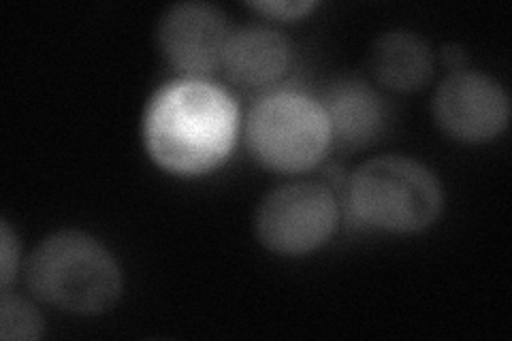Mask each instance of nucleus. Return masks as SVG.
<instances>
[{
  "label": "nucleus",
  "mask_w": 512,
  "mask_h": 341,
  "mask_svg": "<svg viewBox=\"0 0 512 341\" xmlns=\"http://www.w3.org/2000/svg\"><path fill=\"white\" fill-rule=\"evenodd\" d=\"M26 284L56 310L94 316L118 303L124 278L114 254L99 239L67 229L45 237L28 256Z\"/></svg>",
  "instance_id": "2"
},
{
  "label": "nucleus",
  "mask_w": 512,
  "mask_h": 341,
  "mask_svg": "<svg viewBox=\"0 0 512 341\" xmlns=\"http://www.w3.org/2000/svg\"><path fill=\"white\" fill-rule=\"evenodd\" d=\"M370 73L382 88L393 92L421 90L434 73V52L412 30H389L372 43Z\"/></svg>",
  "instance_id": "10"
},
{
  "label": "nucleus",
  "mask_w": 512,
  "mask_h": 341,
  "mask_svg": "<svg viewBox=\"0 0 512 341\" xmlns=\"http://www.w3.org/2000/svg\"><path fill=\"white\" fill-rule=\"evenodd\" d=\"M440 58H442V62H444L446 67L451 69L453 73H455V71H463V69H466V64H468V54H466V50H463L461 45H455V43L444 45L442 52H440Z\"/></svg>",
  "instance_id": "14"
},
{
  "label": "nucleus",
  "mask_w": 512,
  "mask_h": 341,
  "mask_svg": "<svg viewBox=\"0 0 512 341\" xmlns=\"http://www.w3.org/2000/svg\"><path fill=\"white\" fill-rule=\"evenodd\" d=\"M348 201L357 218L376 229L419 233L442 214L444 192L423 162L408 156H378L352 171Z\"/></svg>",
  "instance_id": "3"
},
{
  "label": "nucleus",
  "mask_w": 512,
  "mask_h": 341,
  "mask_svg": "<svg viewBox=\"0 0 512 341\" xmlns=\"http://www.w3.org/2000/svg\"><path fill=\"white\" fill-rule=\"evenodd\" d=\"M291 67V43L280 30L248 24L235 28L224 50L222 69L229 81L246 90L278 84Z\"/></svg>",
  "instance_id": "8"
},
{
  "label": "nucleus",
  "mask_w": 512,
  "mask_h": 341,
  "mask_svg": "<svg viewBox=\"0 0 512 341\" xmlns=\"http://www.w3.org/2000/svg\"><path fill=\"white\" fill-rule=\"evenodd\" d=\"M20 263V241L13 235L7 220L0 222V284L7 286L15 280Z\"/></svg>",
  "instance_id": "12"
},
{
  "label": "nucleus",
  "mask_w": 512,
  "mask_h": 341,
  "mask_svg": "<svg viewBox=\"0 0 512 341\" xmlns=\"http://www.w3.org/2000/svg\"><path fill=\"white\" fill-rule=\"evenodd\" d=\"M227 13L212 3L171 5L156 28L160 54L182 77L210 79L231 37Z\"/></svg>",
  "instance_id": "7"
},
{
  "label": "nucleus",
  "mask_w": 512,
  "mask_h": 341,
  "mask_svg": "<svg viewBox=\"0 0 512 341\" xmlns=\"http://www.w3.org/2000/svg\"><path fill=\"white\" fill-rule=\"evenodd\" d=\"M45 322L39 310L26 299L3 292L0 299V337L5 341H32L43 335Z\"/></svg>",
  "instance_id": "11"
},
{
  "label": "nucleus",
  "mask_w": 512,
  "mask_h": 341,
  "mask_svg": "<svg viewBox=\"0 0 512 341\" xmlns=\"http://www.w3.org/2000/svg\"><path fill=\"white\" fill-rule=\"evenodd\" d=\"M338 222L335 194L323 184L299 182L267 194L256 209L254 231L269 252L301 256L325 246Z\"/></svg>",
  "instance_id": "5"
},
{
  "label": "nucleus",
  "mask_w": 512,
  "mask_h": 341,
  "mask_svg": "<svg viewBox=\"0 0 512 341\" xmlns=\"http://www.w3.org/2000/svg\"><path fill=\"white\" fill-rule=\"evenodd\" d=\"M239 109L210 79L180 77L158 88L143 118V141L160 169L197 177L218 169L235 148Z\"/></svg>",
  "instance_id": "1"
},
{
  "label": "nucleus",
  "mask_w": 512,
  "mask_h": 341,
  "mask_svg": "<svg viewBox=\"0 0 512 341\" xmlns=\"http://www.w3.org/2000/svg\"><path fill=\"white\" fill-rule=\"evenodd\" d=\"M244 137L254 160L276 173L314 169L333 139L320 101L295 90L271 92L256 101L244 122Z\"/></svg>",
  "instance_id": "4"
},
{
  "label": "nucleus",
  "mask_w": 512,
  "mask_h": 341,
  "mask_svg": "<svg viewBox=\"0 0 512 341\" xmlns=\"http://www.w3.org/2000/svg\"><path fill=\"white\" fill-rule=\"evenodd\" d=\"M248 7L267 15V18L291 22L308 15L316 3L314 0H256V3H248Z\"/></svg>",
  "instance_id": "13"
},
{
  "label": "nucleus",
  "mask_w": 512,
  "mask_h": 341,
  "mask_svg": "<svg viewBox=\"0 0 512 341\" xmlns=\"http://www.w3.org/2000/svg\"><path fill=\"white\" fill-rule=\"evenodd\" d=\"M431 113L440 131L461 143H487L500 137L510 120V99L493 77L455 71L438 86Z\"/></svg>",
  "instance_id": "6"
},
{
  "label": "nucleus",
  "mask_w": 512,
  "mask_h": 341,
  "mask_svg": "<svg viewBox=\"0 0 512 341\" xmlns=\"http://www.w3.org/2000/svg\"><path fill=\"white\" fill-rule=\"evenodd\" d=\"M323 105L333 139L350 148H365L374 143L387 122V111L378 92L361 77H344L325 92Z\"/></svg>",
  "instance_id": "9"
}]
</instances>
